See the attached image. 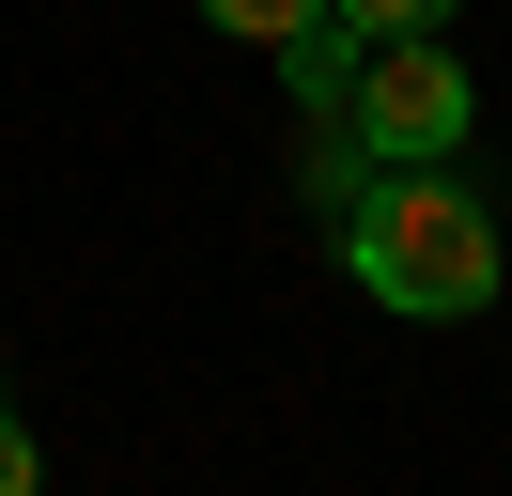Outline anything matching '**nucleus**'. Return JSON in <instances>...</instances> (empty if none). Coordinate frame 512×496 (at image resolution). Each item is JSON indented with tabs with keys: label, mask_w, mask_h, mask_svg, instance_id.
Here are the masks:
<instances>
[{
	"label": "nucleus",
	"mask_w": 512,
	"mask_h": 496,
	"mask_svg": "<svg viewBox=\"0 0 512 496\" xmlns=\"http://www.w3.org/2000/svg\"><path fill=\"white\" fill-rule=\"evenodd\" d=\"M342 140H357V155H466V140H481V78L450 62V31H388V47H357Z\"/></svg>",
	"instance_id": "obj_2"
},
{
	"label": "nucleus",
	"mask_w": 512,
	"mask_h": 496,
	"mask_svg": "<svg viewBox=\"0 0 512 496\" xmlns=\"http://www.w3.org/2000/svg\"><path fill=\"white\" fill-rule=\"evenodd\" d=\"M342 279L373 310H404V326L497 310V217H481V186L450 155H373L342 186Z\"/></svg>",
	"instance_id": "obj_1"
},
{
	"label": "nucleus",
	"mask_w": 512,
	"mask_h": 496,
	"mask_svg": "<svg viewBox=\"0 0 512 496\" xmlns=\"http://www.w3.org/2000/svg\"><path fill=\"white\" fill-rule=\"evenodd\" d=\"M326 16H342L357 47H388V31H450V16H466V0H326Z\"/></svg>",
	"instance_id": "obj_4"
},
{
	"label": "nucleus",
	"mask_w": 512,
	"mask_h": 496,
	"mask_svg": "<svg viewBox=\"0 0 512 496\" xmlns=\"http://www.w3.org/2000/svg\"><path fill=\"white\" fill-rule=\"evenodd\" d=\"M187 16H202V31H233V47H295L326 0H187Z\"/></svg>",
	"instance_id": "obj_3"
},
{
	"label": "nucleus",
	"mask_w": 512,
	"mask_h": 496,
	"mask_svg": "<svg viewBox=\"0 0 512 496\" xmlns=\"http://www.w3.org/2000/svg\"><path fill=\"white\" fill-rule=\"evenodd\" d=\"M0 496H47V450H32V419L0 403Z\"/></svg>",
	"instance_id": "obj_5"
}]
</instances>
